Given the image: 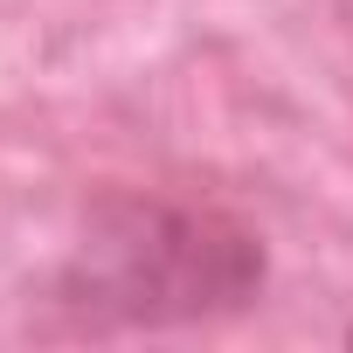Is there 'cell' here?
<instances>
[{"label":"cell","instance_id":"obj_1","mask_svg":"<svg viewBox=\"0 0 353 353\" xmlns=\"http://www.w3.org/2000/svg\"><path fill=\"white\" fill-rule=\"evenodd\" d=\"M256 284H263V250L243 229H229L222 215L152 208V201L111 208L63 277L70 305H83L97 319L111 312L132 325L236 312V305H250Z\"/></svg>","mask_w":353,"mask_h":353}]
</instances>
